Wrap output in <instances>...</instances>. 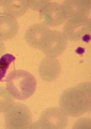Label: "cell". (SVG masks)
<instances>
[{
	"label": "cell",
	"mask_w": 91,
	"mask_h": 129,
	"mask_svg": "<svg viewBox=\"0 0 91 129\" xmlns=\"http://www.w3.org/2000/svg\"><path fill=\"white\" fill-rule=\"evenodd\" d=\"M50 30L43 24H33L26 30L25 35L26 42L31 47L40 50L45 39Z\"/></svg>",
	"instance_id": "obj_9"
},
{
	"label": "cell",
	"mask_w": 91,
	"mask_h": 129,
	"mask_svg": "<svg viewBox=\"0 0 91 129\" xmlns=\"http://www.w3.org/2000/svg\"><path fill=\"white\" fill-rule=\"evenodd\" d=\"M48 2L47 1H28V6L33 10L40 11Z\"/></svg>",
	"instance_id": "obj_15"
},
{
	"label": "cell",
	"mask_w": 91,
	"mask_h": 129,
	"mask_svg": "<svg viewBox=\"0 0 91 129\" xmlns=\"http://www.w3.org/2000/svg\"><path fill=\"white\" fill-rule=\"evenodd\" d=\"M68 45V40L62 32L50 30L42 45L40 50L50 57H56L65 51Z\"/></svg>",
	"instance_id": "obj_6"
},
{
	"label": "cell",
	"mask_w": 91,
	"mask_h": 129,
	"mask_svg": "<svg viewBox=\"0 0 91 129\" xmlns=\"http://www.w3.org/2000/svg\"><path fill=\"white\" fill-rule=\"evenodd\" d=\"M6 50L5 44L3 43V42L0 41V56L4 53Z\"/></svg>",
	"instance_id": "obj_16"
},
{
	"label": "cell",
	"mask_w": 91,
	"mask_h": 129,
	"mask_svg": "<svg viewBox=\"0 0 91 129\" xmlns=\"http://www.w3.org/2000/svg\"><path fill=\"white\" fill-rule=\"evenodd\" d=\"M15 60V57L9 53L6 54L0 58V81H2L10 64Z\"/></svg>",
	"instance_id": "obj_14"
},
{
	"label": "cell",
	"mask_w": 91,
	"mask_h": 129,
	"mask_svg": "<svg viewBox=\"0 0 91 129\" xmlns=\"http://www.w3.org/2000/svg\"><path fill=\"white\" fill-rule=\"evenodd\" d=\"M18 28L16 19L5 12L0 13V41L13 39L17 34Z\"/></svg>",
	"instance_id": "obj_11"
},
{
	"label": "cell",
	"mask_w": 91,
	"mask_h": 129,
	"mask_svg": "<svg viewBox=\"0 0 91 129\" xmlns=\"http://www.w3.org/2000/svg\"><path fill=\"white\" fill-rule=\"evenodd\" d=\"M91 19L88 17L69 20L63 27V34L67 39L77 42L90 36Z\"/></svg>",
	"instance_id": "obj_5"
},
{
	"label": "cell",
	"mask_w": 91,
	"mask_h": 129,
	"mask_svg": "<svg viewBox=\"0 0 91 129\" xmlns=\"http://www.w3.org/2000/svg\"><path fill=\"white\" fill-rule=\"evenodd\" d=\"M8 91L17 99L25 100L35 92L37 81L35 77L23 70H16L10 72L6 79Z\"/></svg>",
	"instance_id": "obj_2"
},
{
	"label": "cell",
	"mask_w": 91,
	"mask_h": 129,
	"mask_svg": "<svg viewBox=\"0 0 91 129\" xmlns=\"http://www.w3.org/2000/svg\"><path fill=\"white\" fill-rule=\"evenodd\" d=\"M40 20L43 24L57 26L63 24L67 19L62 5L56 3H48L40 10Z\"/></svg>",
	"instance_id": "obj_7"
},
{
	"label": "cell",
	"mask_w": 91,
	"mask_h": 129,
	"mask_svg": "<svg viewBox=\"0 0 91 129\" xmlns=\"http://www.w3.org/2000/svg\"><path fill=\"white\" fill-rule=\"evenodd\" d=\"M14 97L6 88L0 86V113L5 111L14 103Z\"/></svg>",
	"instance_id": "obj_13"
},
{
	"label": "cell",
	"mask_w": 91,
	"mask_h": 129,
	"mask_svg": "<svg viewBox=\"0 0 91 129\" xmlns=\"http://www.w3.org/2000/svg\"><path fill=\"white\" fill-rule=\"evenodd\" d=\"M61 71V64L58 60L53 57H46L41 63L39 74L43 81H51L58 77Z\"/></svg>",
	"instance_id": "obj_10"
},
{
	"label": "cell",
	"mask_w": 91,
	"mask_h": 129,
	"mask_svg": "<svg viewBox=\"0 0 91 129\" xmlns=\"http://www.w3.org/2000/svg\"><path fill=\"white\" fill-rule=\"evenodd\" d=\"M5 124L6 129H31L32 118L29 109L21 103H13L5 111Z\"/></svg>",
	"instance_id": "obj_3"
},
{
	"label": "cell",
	"mask_w": 91,
	"mask_h": 129,
	"mask_svg": "<svg viewBox=\"0 0 91 129\" xmlns=\"http://www.w3.org/2000/svg\"><path fill=\"white\" fill-rule=\"evenodd\" d=\"M68 20L86 18L90 13L91 1H64L63 4Z\"/></svg>",
	"instance_id": "obj_8"
},
{
	"label": "cell",
	"mask_w": 91,
	"mask_h": 129,
	"mask_svg": "<svg viewBox=\"0 0 91 129\" xmlns=\"http://www.w3.org/2000/svg\"><path fill=\"white\" fill-rule=\"evenodd\" d=\"M91 83L84 82L65 90L60 99V106L67 115L76 117L90 112Z\"/></svg>",
	"instance_id": "obj_1"
},
{
	"label": "cell",
	"mask_w": 91,
	"mask_h": 129,
	"mask_svg": "<svg viewBox=\"0 0 91 129\" xmlns=\"http://www.w3.org/2000/svg\"><path fill=\"white\" fill-rule=\"evenodd\" d=\"M68 115L61 108L52 107L45 110L32 129H62L67 126Z\"/></svg>",
	"instance_id": "obj_4"
},
{
	"label": "cell",
	"mask_w": 91,
	"mask_h": 129,
	"mask_svg": "<svg viewBox=\"0 0 91 129\" xmlns=\"http://www.w3.org/2000/svg\"><path fill=\"white\" fill-rule=\"evenodd\" d=\"M28 1H5L3 5L5 13L14 18L22 16L28 10Z\"/></svg>",
	"instance_id": "obj_12"
}]
</instances>
